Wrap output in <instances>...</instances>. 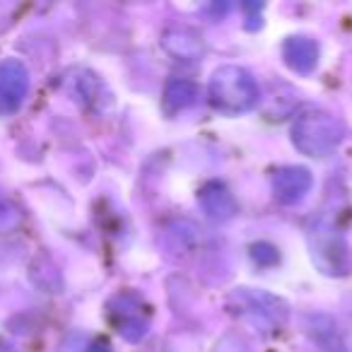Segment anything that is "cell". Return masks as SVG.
Instances as JSON below:
<instances>
[{
    "label": "cell",
    "mask_w": 352,
    "mask_h": 352,
    "mask_svg": "<svg viewBox=\"0 0 352 352\" xmlns=\"http://www.w3.org/2000/svg\"><path fill=\"white\" fill-rule=\"evenodd\" d=\"M345 138L342 123L331 111L321 107H304L294 116L292 123V142L302 155L307 157H326Z\"/></svg>",
    "instance_id": "cell-1"
},
{
    "label": "cell",
    "mask_w": 352,
    "mask_h": 352,
    "mask_svg": "<svg viewBox=\"0 0 352 352\" xmlns=\"http://www.w3.org/2000/svg\"><path fill=\"white\" fill-rule=\"evenodd\" d=\"M208 99L212 109L236 116V113L251 111L258 104V85L249 70L239 65H222L212 73L208 85Z\"/></svg>",
    "instance_id": "cell-2"
},
{
    "label": "cell",
    "mask_w": 352,
    "mask_h": 352,
    "mask_svg": "<svg viewBox=\"0 0 352 352\" xmlns=\"http://www.w3.org/2000/svg\"><path fill=\"white\" fill-rule=\"evenodd\" d=\"M309 249H311V258L321 273L333 275V278L347 273L345 236L328 217L314 222L311 232H309Z\"/></svg>",
    "instance_id": "cell-3"
},
{
    "label": "cell",
    "mask_w": 352,
    "mask_h": 352,
    "mask_svg": "<svg viewBox=\"0 0 352 352\" xmlns=\"http://www.w3.org/2000/svg\"><path fill=\"white\" fill-rule=\"evenodd\" d=\"M239 299V314L241 316H251V321L258 323V326H268V328H278L285 323L287 318V309L280 299H273L268 307H263L270 299V294L265 292H251V289H241L236 294Z\"/></svg>",
    "instance_id": "cell-4"
},
{
    "label": "cell",
    "mask_w": 352,
    "mask_h": 352,
    "mask_svg": "<svg viewBox=\"0 0 352 352\" xmlns=\"http://www.w3.org/2000/svg\"><path fill=\"white\" fill-rule=\"evenodd\" d=\"M314 186V176L304 166H280L273 174V193L275 201L283 206H294L304 201Z\"/></svg>",
    "instance_id": "cell-5"
},
{
    "label": "cell",
    "mask_w": 352,
    "mask_h": 352,
    "mask_svg": "<svg viewBox=\"0 0 352 352\" xmlns=\"http://www.w3.org/2000/svg\"><path fill=\"white\" fill-rule=\"evenodd\" d=\"M198 206L206 212L208 220L212 222H227L236 215L239 203H236L234 193L225 186L222 182H208L198 193Z\"/></svg>",
    "instance_id": "cell-6"
},
{
    "label": "cell",
    "mask_w": 352,
    "mask_h": 352,
    "mask_svg": "<svg viewBox=\"0 0 352 352\" xmlns=\"http://www.w3.org/2000/svg\"><path fill=\"white\" fill-rule=\"evenodd\" d=\"M160 44L176 60H198L206 54L203 34L191 30V27H169V30L162 32Z\"/></svg>",
    "instance_id": "cell-7"
},
{
    "label": "cell",
    "mask_w": 352,
    "mask_h": 352,
    "mask_svg": "<svg viewBox=\"0 0 352 352\" xmlns=\"http://www.w3.org/2000/svg\"><path fill=\"white\" fill-rule=\"evenodd\" d=\"M116 302H121V309L111 307V316L116 321V328L126 340L138 342L147 333V318L142 316V302L135 294H118Z\"/></svg>",
    "instance_id": "cell-8"
},
{
    "label": "cell",
    "mask_w": 352,
    "mask_h": 352,
    "mask_svg": "<svg viewBox=\"0 0 352 352\" xmlns=\"http://www.w3.org/2000/svg\"><path fill=\"white\" fill-rule=\"evenodd\" d=\"M283 58L289 70L299 75H309L318 65V46L309 36H289L283 44Z\"/></svg>",
    "instance_id": "cell-9"
},
{
    "label": "cell",
    "mask_w": 352,
    "mask_h": 352,
    "mask_svg": "<svg viewBox=\"0 0 352 352\" xmlns=\"http://www.w3.org/2000/svg\"><path fill=\"white\" fill-rule=\"evenodd\" d=\"M162 102H164L166 113H179V111H184V109L193 107V104L198 102L196 82H191V80H186V78L166 80Z\"/></svg>",
    "instance_id": "cell-10"
},
{
    "label": "cell",
    "mask_w": 352,
    "mask_h": 352,
    "mask_svg": "<svg viewBox=\"0 0 352 352\" xmlns=\"http://www.w3.org/2000/svg\"><path fill=\"white\" fill-rule=\"evenodd\" d=\"M27 92V73L20 63H6L0 68V99L8 107H17Z\"/></svg>",
    "instance_id": "cell-11"
},
{
    "label": "cell",
    "mask_w": 352,
    "mask_h": 352,
    "mask_svg": "<svg viewBox=\"0 0 352 352\" xmlns=\"http://www.w3.org/2000/svg\"><path fill=\"white\" fill-rule=\"evenodd\" d=\"M89 352H111V350H109V345H107V342H97V345H94Z\"/></svg>",
    "instance_id": "cell-12"
},
{
    "label": "cell",
    "mask_w": 352,
    "mask_h": 352,
    "mask_svg": "<svg viewBox=\"0 0 352 352\" xmlns=\"http://www.w3.org/2000/svg\"><path fill=\"white\" fill-rule=\"evenodd\" d=\"M0 352H12V350L8 345H0Z\"/></svg>",
    "instance_id": "cell-13"
}]
</instances>
